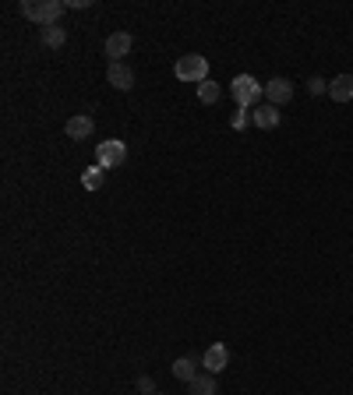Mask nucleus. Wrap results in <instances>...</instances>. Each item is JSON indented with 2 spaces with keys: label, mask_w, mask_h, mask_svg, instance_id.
<instances>
[{
  "label": "nucleus",
  "mask_w": 353,
  "mask_h": 395,
  "mask_svg": "<svg viewBox=\"0 0 353 395\" xmlns=\"http://www.w3.org/2000/svg\"><path fill=\"white\" fill-rule=\"evenodd\" d=\"M251 120H255L262 131H272V127H279V109L268 106V102H265V106H255V109H251Z\"/></svg>",
  "instance_id": "11"
},
{
  "label": "nucleus",
  "mask_w": 353,
  "mask_h": 395,
  "mask_svg": "<svg viewBox=\"0 0 353 395\" xmlns=\"http://www.w3.org/2000/svg\"><path fill=\"white\" fill-rule=\"evenodd\" d=\"M226 364H230V350H226L223 342H212V346L205 350V357H201V367H205L209 374H223Z\"/></svg>",
  "instance_id": "6"
},
{
  "label": "nucleus",
  "mask_w": 353,
  "mask_h": 395,
  "mask_svg": "<svg viewBox=\"0 0 353 395\" xmlns=\"http://www.w3.org/2000/svg\"><path fill=\"white\" fill-rule=\"evenodd\" d=\"M106 82H110L117 92H131V89H135V71H131L124 60H120V64H110V67H106Z\"/></svg>",
  "instance_id": "8"
},
{
  "label": "nucleus",
  "mask_w": 353,
  "mask_h": 395,
  "mask_svg": "<svg viewBox=\"0 0 353 395\" xmlns=\"http://www.w3.org/2000/svg\"><path fill=\"white\" fill-rule=\"evenodd\" d=\"M39 39H43V46H50V50H60V46L68 43V32H64L60 25H46V28L39 32Z\"/></svg>",
  "instance_id": "12"
},
{
  "label": "nucleus",
  "mask_w": 353,
  "mask_h": 395,
  "mask_svg": "<svg viewBox=\"0 0 353 395\" xmlns=\"http://www.w3.org/2000/svg\"><path fill=\"white\" fill-rule=\"evenodd\" d=\"M124 163H127V145H124L120 138H110V141H99V145H95V166L117 170V166H124Z\"/></svg>",
  "instance_id": "4"
},
{
  "label": "nucleus",
  "mask_w": 353,
  "mask_h": 395,
  "mask_svg": "<svg viewBox=\"0 0 353 395\" xmlns=\"http://www.w3.org/2000/svg\"><path fill=\"white\" fill-rule=\"evenodd\" d=\"M329 96H332V102H350L353 99V75L332 78V82H329Z\"/></svg>",
  "instance_id": "10"
},
{
  "label": "nucleus",
  "mask_w": 353,
  "mask_h": 395,
  "mask_svg": "<svg viewBox=\"0 0 353 395\" xmlns=\"http://www.w3.org/2000/svg\"><path fill=\"white\" fill-rule=\"evenodd\" d=\"M64 0H21L18 4V11H21V18H28V21H36L39 28H46V25H57V18L64 14Z\"/></svg>",
  "instance_id": "1"
},
{
  "label": "nucleus",
  "mask_w": 353,
  "mask_h": 395,
  "mask_svg": "<svg viewBox=\"0 0 353 395\" xmlns=\"http://www.w3.org/2000/svg\"><path fill=\"white\" fill-rule=\"evenodd\" d=\"M174 75L180 78V82H194V85H201V82H209V60H205L201 53H187V57L176 60Z\"/></svg>",
  "instance_id": "3"
},
{
  "label": "nucleus",
  "mask_w": 353,
  "mask_h": 395,
  "mask_svg": "<svg viewBox=\"0 0 353 395\" xmlns=\"http://www.w3.org/2000/svg\"><path fill=\"white\" fill-rule=\"evenodd\" d=\"M138 392L156 395V382H152V378H138Z\"/></svg>",
  "instance_id": "18"
},
{
  "label": "nucleus",
  "mask_w": 353,
  "mask_h": 395,
  "mask_svg": "<svg viewBox=\"0 0 353 395\" xmlns=\"http://www.w3.org/2000/svg\"><path fill=\"white\" fill-rule=\"evenodd\" d=\"M223 99V89H219V82H201L198 85V102H205V106H212V102H219Z\"/></svg>",
  "instance_id": "15"
},
{
  "label": "nucleus",
  "mask_w": 353,
  "mask_h": 395,
  "mask_svg": "<svg viewBox=\"0 0 353 395\" xmlns=\"http://www.w3.org/2000/svg\"><path fill=\"white\" fill-rule=\"evenodd\" d=\"M102 180H106V170H102V166H88L85 173H82V188H85V191H99Z\"/></svg>",
  "instance_id": "16"
},
{
  "label": "nucleus",
  "mask_w": 353,
  "mask_h": 395,
  "mask_svg": "<svg viewBox=\"0 0 353 395\" xmlns=\"http://www.w3.org/2000/svg\"><path fill=\"white\" fill-rule=\"evenodd\" d=\"M156 395H167V392H156Z\"/></svg>",
  "instance_id": "20"
},
{
  "label": "nucleus",
  "mask_w": 353,
  "mask_h": 395,
  "mask_svg": "<svg viewBox=\"0 0 353 395\" xmlns=\"http://www.w3.org/2000/svg\"><path fill=\"white\" fill-rule=\"evenodd\" d=\"M230 124H233V131H244V124H248V109H241V113H237Z\"/></svg>",
  "instance_id": "19"
},
{
  "label": "nucleus",
  "mask_w": 353,
  "mask_h": 395,
  "mask_svg": "<svg viewBox=\"0 0 353 395\" xmlns=\"http://www.w3.org/2000/svg\"><path fill=\"white\" fill-rule=\"evenodd\" d=\"M307 92H311V96H325V92H329V82H325V78H311V82H307Z\"/></svg>",
  "instance_id": "17"
},
{
  "label": "nucleus",
  "mask_w": 353,
  "mask_h": 395,
  "mask_svg": "<svg viewBox=\"0 0 353 395\" xmlns=\"http://www.w3.org/2000/svg\"><path fill=\"white\" fill-rule=\"evenodd\" d=\"M170 371H174V378H180L184 385L198 378V371H194V360H191V357H176L174 364H170Z\"/></svg>",
  "instance_id": "13"
},
{
  "label": "nucleus",
  "mask_w": 353,
  "mask_h": 395,
  "mask_svg": "<svg viewBox=\"0 0 353 395\" xmlns=\"http://www.w3.org/2000/svg\"><path fill=\"white\" fill-rule=\"evenodd\" d=\"M131 46H135V36H131V32H113V36H106L102 53L110 57V64H120V60L131 53Z\"/></svg>",
  "instance_id": "5"
},
{
  "label": "nucleus",
  "mask_w": 353,
  "mask_h": 395,
  "mask_svg": "<svg viewBox=\"0 0 353 395\" xmlns=\"http://www.w3.org/2000/svg\"><path fill=\"white\" fill-rule=\"evenodd\" d=\"M68 138H75V141H85V138H92V131H95V120L88 117V113H75L71 120H68Z\"/></svg>",
  "instance_id": "9"
},
{
  "label": "nucleus",
  "mask_w": 353,
  "mask_h": 395,
  "mask_svg": "<svg viewBox=\"0 0 353 395\" xmlns=\"http://www.w3.org/2000/svg\"><path fill=\"white\" fill-rule=\"evenodd\" d=\"M230 96L237 99L241 109H248V106H258V99H265V85L255 75H237L230 82Z\"/></svg>",
  "instance_id": "2"
},
{
  "label": "nucleus",
  "mask_w": 353,
  "mask_h": 395,
  "mask_svg": "<svg viewBox=\"0 0 353 395\" xmlns=\"http://www.w3.org/2000/svg\"><path fill=\"white\" fill-rule=\"evenodd\" d=\"M265 99H268V106H286L290 99H293V82L290 78H272L268 85H265Z\"/></svg>",
  "instance_id": "7"
},
{
  "label": "nucleus",
  "mask_w": 353,
  "mask_h": 395,
  "mask_svg": "<svg viewBox=\"0 0 353 395\" xmlns=\"http://www.w3.org/2000/svg\"><path fill=\"white\" fill-rule=\"evenodd\" d=\"M187 392L191 395H216V374H198L194 382H187Z\"/></svg>",
  "instance_id": "14"
}]
</instances>
